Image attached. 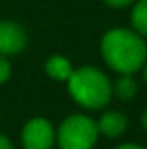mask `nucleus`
<instances>
[{"mask_svg": "<svg viewBox=\"0 0 147 149\" xmlns=\"http://www.w3.org/2000/svg\"><path fill=\"white\" fill-rule=\"evenodd\" d=\"M100 51L107 66L119 74L138 72L147 61V45L136 30H107L100 42Z\"/></svg>", "mask_w": 147, "mask_h": 149, "instance_id": "1", "label": "nucleus"}, {"mask_svg": "<svg viewBox=\"0 0 147 149\" xmlns=\"http://www.w3.org/2000/svg\"><path fill=\"white\" fill-rule=\"evenodd\" d=\"M68 91L79 106L89 109L104 108L111 100V81L98 68L83 66L72 70L68 77Z\"/></svg>", "mask_w": 147, "mask_h": 149, "instance_id": "2", "label": "nucleus"}, {"mask_svg": "<svg viewBox=\"0 0 147 149\" xmlns=\"http://www.w3.org/2000/svg\"><path fill=\"white\" fill-rule=\"evenodd\" d=\"M98 127L87 115H70L62 121L55 140L60 149H92L98 140Z\"/></svg>", "mask_w": 147, "mask_h": 149, "instance_id": "3", "label": "nucleus"}, {"mask_svg": "<svg viewBox=\"0 0 147 149\" xmlns=\"http://www.w3.org/2000/svg\"><path fill=\"white\" fill-rule=\"evenodd\" d=\"M55 143V130L44 117H34L23 128L25 149H51Z\"/></svg>", "mask_w": 147, "mask_h": 149, "instance_id": "4", "label": "nucleus"}, {"mask_svg": "<svg viewBox=\"0 0 147 149\" xmlns=\"http://www.w3.org/2000/svg\"><path fill=\"white\" fill-rule=\"evenodd\" d=\"M26 45L23 26L11 21H0V55H15Z\"/></svg>", "mask_w": 147, "mask_h": 149, "instance_id": "5", "label": "nucleus"}, {"mask_svg": "<svg viewBox=\"0 0 147 149\" xmlns=\"http://www.w3.org/2000/svg\"><path fill=\"white\" fill-rule=\"evenodd\" d=\"M96 127H98V132L106 138H117L126 128V117L121 111H107L100 117Z\"/></svg>", "mask_w": 147, "mask_h": 149, "instance_id": "6", "label": "nucleus"}, {"mask_svg": "<svg viewBox=\"0 0 147 149\" xmlns=\"http://www.w3.org/2000/svg\"><path fill=\"white\" fill-rule=\"evenodd\" d=\"M72 70L74 68H72L70 61H68L66 57H62V55H53V57H49L47 62H45V72H47V76L53 77V79H57V81H68Z\"/></svg>", "mask_w": 147, "mask_h": 149, "instance_id": "7", "label": "nucleus"}, {"mask_svg": "<svg viewBox=\"0 0 147 149\" xmlns=\"http://www.w3.org/2000/svg\"><path fill=\"white\" fill-rule=\"evenodd\" d=\"M111 93L121 100H132L138 93V83L132 77V74H121L113 85H111Z\"/></svg>", "mask_w": 147, "mask_h": 149, "instance_id": "8", "label": "nucleus"}, {"mask_svg": "<svg viewBox=\"0 0 147 149\" xmlns=\"http://www.w3.org/2000/svg\"><path fill=\"white\" fill-rule=\"evenodd\" d=\"M132 26L138 34L147 36V0H138L132 10Z\"/></svg>", "mask_w": 147, "mask_h": 149, "instance_id": "9", "label": "nucleus"}, {"mask_svg": "<svg viewBox=\"0 0 147 149\" xmlns=\"http://www.w3.org/2000/svg\"><path fill=\"white\" fill-rule=\"evenodd\" d=\"M10 74H11L10 62H8V58L4 57V55H0V83H4V81L10 77Z\"/></svg>", "mask_w": 147, "mask_h": 149, "instance_id": "10", "label": "nucleus"}, {"mask_svg": "<svg viewBox=\"0 0 147 149\" xmlns=\"http://www.w3.org/2000/svg\"><path fill=\"white\" fill-rule=\"evenodd\" d=\"M104 2L111 8H125V6H128V4H132L134 0H104Z\"/></svg>", "mask_w": 147, "mask_h": 149, "instance_id": "11", "label": "nucleus"}, {"mask_svg": "<svg viewBox=\"0 0 147 149\" xmlns=\"http://www.w3.org/2000/svg\"><path fill=\"white\" fill-rule=\"evenodd\" d=\"M0 149H13L11 142L6 138V136H2V134H0Z\"/></svg>", "mask_w": 147, "mask_h": 149, "instance_id": "12", "label": "nucleus"}, {"mask_svg": "<svg viewBox=\"0 0 147 149\" xmlns=\"http://www.w3.org/2000/svg\"><path fill=\"white\" fill-rule=\"evenodd\" d=\"M115 149H144L141 146H138V143H123V146L115 147Z\"/></svg>", "mask_w": 147, "mask_h": 149, "instance_id": "13", "label": "nucleus"}, {"mask_svg": "<svg viewBox=\"0 0 147 149\" xmlns=\"http://www.w3.org/2000/svg\"><path fill=\"white\" fill-rule=\"evenodd\" d=\"M141 127H144L145 130H147V109H145L144 113H141Z\"/></svg>", "mask_w": 147, "mask_h": 149, "instance_id": "14", "label": "nucleus"}, {"mask_svg": "<svg viewBox=\"0 0 147 149\" xmlns=\"http://www.w3.org/2000/svg\"><path fill=\"white\" fill-rule=\"evenodd\" d=\"M141 68H144V77H145V81H147V64L141 66Z\"/></svg>", "mask_w": 147, "mask_h": 149, "instance_id": "15", "label": "nucleus"}]
</instances>
